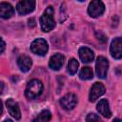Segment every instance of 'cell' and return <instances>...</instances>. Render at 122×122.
I'll return each mask as SVG.
<instances>
[{
	"label": "cell",
	"instance_id": "cell-8",
	"mask_svg": "<svg viewBox=\"0 0 122 122\" xmlns=\"http://www.w3.org/2000/svg\"><path fill=\"white\" fill-rule=\"evenodd\" d=\"M105 92V87L103 86L102 83L96 82L92 85L90 94H89V99L91 102H94L98 97H100L101 95H103Z\"/></svg>",
	"mask_w": 122,
	"mask_h": 122
},
{
	"label": "cell",
	"instance_id": "cell-18",
	"mask_svg": "<svg viewBox=\"0 0 122 122\" xmlns=\"http://www.w3.org/2000/svg\"><path fill=\"white\" fill-rule=\"evenodd\" d=\"M78 66H79V64L76 59H74V58L70 59L69 64H68V71L71 74H75L78 70Z\"/></svg>",
	"mask_w": 122,
	"mask_h": 122
},
{
	"label": "cell",
	"instance_id": "cell-15",
	"mask_svg": "<svg viewBox=\"0 0 122 122\" xmlns=\"http://www.w3.org/2000/svg\"><path fill=\"white\" fill-rule=\"evenodd\" d=\"M97 111L99 112L100 114H102L106 118H110L112 115L110 107H109V102L107 99H101L98 104H97Z\"/></svg>",
	"mask_w": 122,
	"mask_h": 122
},
{
	"label": "cell",
	"instance_id": "cell-2",
	"mask_svg": "<svg viewBox=\"0 0 122 122\" xmlns=\"http://www.w3.org/2000/svg\"><path fill=\"white\" fill-rule=\"evenodd\" d=\"M44 86L43 83L38 79H31L25 90V95L29 99H34L41 95Z\"/></svg>",
	"mask_w": 122,
	"mask_h": 122
},
{
	"label": "cell",
	"instance_id": "cell-4",
	"mask_svg": "<svg viewBox=\"0 0 122 122\" xmlns=\"http://www.w3.org/2000/svg\"><path fill=\"white\" fill-rule=\"evenodd\" d=\"M108 69H109L108 59L105 58L104 56H98L96 60V64H95V71H96L97 76L101 79H104L107 76Z\"/></svg>",
	"mask_w": 122,
	"mask_h": 122
},
{
	"label": "cell",
	"instance_id": "cell-5",
	"mask_svg": "<svg viewBox=\"0 0 122 122\" xmlns=\"http://www.w3.org/2000/svg\"><path fill=\"white\" fill-rule=\"evenodd\" d=\"M105 10V6L103 4V2L99 1V0H95V1H92L89 5V8H88V12L89 14L95 18V17H98L100 15L103 14Z\"/></svg>",
	"mask_w": 122,
	"mask_h": 122
},
{
	"label": "cell",
	"instance_id": "cell-16",
	"mask_svg": "<svg viewBox=\"0 0 122 122\" xmlns=\"http://www.w3.org/2000/svg\"><path fill=\"white\" fill-rule=\"evenodd\" d=\"M51 118V113L48 110H43L33 120L32 122H49Z\"/></svg>",
	"mask_w": 122,
	"mask_h": 122
},
{
	"label": "cell",
	"instance_id": "cell-23",
	"mask_svg": "<svg viewBox=\"0 0 122 122\" xmlns=\"http://www.w3.org/2000/svg\"><path fill=\"white\" fill-rule=\"evenodd\" d=\"M3 90H4V83L2 81H0V94L2 93Z\"/></svg>",
	"mask_w": 122,
	"mask_h": 122
},
{
	"label": "cell",
	"instance_id": "cell-1",
	"mask_svg": "<svg viewBox=\"0 0 122 122\" xmlns=\"http://www.w3.org/2000/svg\"><path fill=\"white\" fill-rule=\"evenodd\" d=\"M54 10L51 6H49L44 10L43 14L40 17V25L43 31L48 32L51 31L55 27V21H54Z\"/></svg>",
	"mask_w": 122,
	"mask_h": 122
},
{
	"label": "cell",
	"instance_id": "cell-9",
	"mask_svg": "<svg viewBox=\"0 0 122 122\" xmlns=\"http://www.w3.org/2000/svg\"><path fill=\"white\" fill-rule=\"evenodd\" d=\"M121 47H122V41H121L120 37H116L112 41L110 51H111V54L113 58H115V59L121 58V56H122Z\"/></svg>",
	"mask_w": 122,
	"mask_h": 122
},
{
	"label": "cell",
	"instance_id": "cell-13",
	"mask_svg": "<svg viewBox=\"0 0 122 122\" xmlns=\"http://www.w3.org/2000/svg\"><path fill=\"white\" fill-rule=\"evenodd\" d=\"M14 13V10L10 3L2 2L0 3V17L3 19L10 18Z\"/></svg>",
	"mask_w": 122,
	"mask_h": 122
},
{
	"label": "cell",
	"instance_id": "cell-11",
	"mask_svg": "<svg viewBox=\"0 0 122 122\" xmlns=\"http://www.w3.org/2000/svg\"><path fill=\"white\" fill-rule=\"evenodd\" d=\"M64 61H65V57L63 54L61 53H55L53 54L51 58H50V61H49V66L51 70L53 71H58L61 69V67L63 66L64 64Z\"/></svg>",
	"mask_w": 122,
	"mask_h": 122
},
{
	"label": "cell",
	"instance_id": "cell-10",
	"mask_svg": "<svg viewBox=\"0 0 122 122\" xmlns=\"http://www.w3.org/2000/svg\"><path fill=\"white\" fill-rule=\"evenodd\" d=\"M6 106L8 108V111H9L10 114L13 118H15L17 120H19L21 118V112H20V109H19V106H18L17 102H15L12 98H10V99L7 100Z\"/></svg>",
	"mask_w": 122,
	"mask_h": 122
},
{
	"label": "cell",
	"instance_id": "cell-26",
	"mask_svg": "<svg viewBox=\"0 0 122 122\" xmlns=\"http://www.w3.org/2000/svg\"><path fill=\"white\" fill-rule=\"evenodd\" d=\"M4 122H13V121H12V120H10V119H6Z\"/></svg>",
	"mask_w": 122,
	"mask_h": 122
},
{
	"label": "cell",
	"instance_id": "cell-20",
	"mask_svg": "<svg viewBox=\"0 0 122 122\" xmlns=\"http://www.w3.org/2000/svg\"><path fill=\"white\" fill-rule=\"evenodd\" d=\"M95 36H96V38H97L100 42H102V43H105V42H107V40H108L107 36H106L103 32H101V31H95Z\"/></svg>",
	"mask_w": 122,
	"mask_h": 122
},
{
	"label": "cell",
	"instance_id": "cell-7",
	"mask_svg": "<svg viewBox=\"0 0 122 122\" xmlns=\"http://www.w3.org/2000/svg\"><path fill=\"white\" fill-rule=\"evenodd\" d=\"M60 104L63 109L71 111L77 104V96L73 93H67L60 99Z\"/></svg>",
	"mask_w": 122,
	"mask_h": 122
},
{
	"label": "cell",
	"instance_id": "cell-12",
	"mask_svg": "<svg viewBox=\"0 0 122 122\" xmlns=\"http://www.w3.org/2000/svg\"><path fill=\"white\" fill-rule=\"evenodd\" d=\"M78 53H79V57L83 63H90L94 58L93 51L87 47H81L78 51Z\"/></svg>",
	"mask_w": 122,
	"mask_h": 122
},
{
	"label": "cell",
	"instance_id": "cell-22",
	"mask_svg": "<svg viewBox=\"0 0 122 122\" xmlns=\"http://www.w3.org/2000/svg\"><path fill=\"white\" fill-rule=\"evenodd\" d=\"M29 26H30V28H32V27H34V26H35V21H34V19H33V18H31V19H30V20H29Z\"/></svg>",
	"mask_w": 122,
	"mask_h": 122
},
{
	"label": "cell",
	"instance_id": "cell-19",
	"mask_svg": "<svg viewBox=\"0 0 122 122\" xmlns=\"http://www.w3.org/2000/svg\"><path fill=\"white\" fill-rule=\"evenodd\" d=\"M86 122H103L99 115L95 113H89L86 117Z\"/></svg>",
	"mask_w": 122,
	"mask_h": 122
},
{
	"label": "cell",
	"instance_id": "cell-6",
	"mask_svg": "<svg viewBox=\"0 0 122 122\" xmlns=\"http://www.w3.org/2000/svg\"><path fill=\"white\" fill-rule=\"evenodd\" d=\"M35 8V1L33 0H22L16 5L17 12L21 15L31 12Z\"/></svg>",
	"mask_w": 122,
	"mask_h": 122
},
{
	"label": "cell",
	"instance_id": "cell-17",
	"mask_svg": "<svg viewBox=\"0 0 122 122\" xmlns=\"http://www.w3.org/2000/svg\"><path fill=\"white\" fill-rule=\"evenodd\" d=\"M92 76H93V73H92V69L90 67H84V68H82V70L79 72V77L82 80L92 79Z\"/></svg>",
	"mask_w": 122,
	"mask_h": 122
},
{
	"label": "cell",
	"instance_id": "cell-21",
	"mask_svg": "<svg viewBox=\"0 0 122 122\" xmlns=\"http://www.w3.org/2000/svg\"><path fill=\"white\" fill-rule=\"evenodd\" d=\"M5 47H6V45H5V42H4V41H3V39L0 37V53L4 51V50H5Z\"/></svg>",
	"mask_w": 122,
	"mask_h": 122
},
{
	"label": "cell",
	"instance_id": "cell-25",
	"mask_svg": "<svg viewBox=\"0 0 122 122\" xmlns=\"http://www.w3.org/2000/svg\"><path fill=\"white\" fill-rule=\"evenodd\" d=\"M112 122H121V120H120L119 118H115V119H114Z\"/></svg>",
	"mask_w": 122,
	"mask_h": 122
},
{
	"label": "cell",
	"instance_id": "cell-3",
	"mask_svg": "<svg viewBox=\"0 0 122 122\" xmlns=\"http://www.w3.org/2000/svg\"><path fill=\"white\" fill-rule=\"evenodd\" d=\"M49 50V46H48V43L45 39L43 38H38V39H35L34 41H32V43L30 44V51L35 53V54H38V55H45L47 53Z\"/></svg>",
	"mask_w": 122,
	"mask_h": 122
},
{
	"label": "cell",
	"instance_id": "cell-24",
	"mask_svg": "<svg viewBox=\"0 0 122 122\" xmlns=\"http://www.w3.org/2000/svg\"><path fill=\"white\" fill-rule=\"evenodd\" d=\"M3 112V104H2V101L0 100V115L2 114Z\"/></svg>",
	"mask_w": 122,
	"mask_h": 122
},
{
	"label": "cell",
	"instance_id": "cell-14",
	"mask_svg": "<svg viewBox=\"0 0 122 122\" xmlns=\"http://www.w3.org/2000/svg\"><path fill=\"white\" fill-rule=\"evenodd\" d=\"M17 65L19 67V69L24 71V72H27L30 71L31 65H32V61L31 59L27 56V55H21L19 56V58L17 59Z\"/></svg>",
	"mask_w": 122,
	"mask_h": 122
}]
</instances>
